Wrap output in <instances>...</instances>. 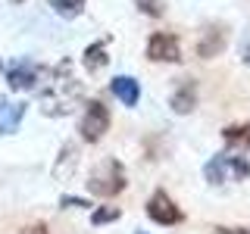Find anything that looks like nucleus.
<instances>
[{"label":"nucleus","instance_id":"1","mask_svg":"<svg viewBox=\"0 0 250 234\" xmlns=\"http://www.w3.org/2000/svg\"><path fill=\"white\" fill-rule=\"evenodd\" d=\"M78 97H82V81L72 75V59H60V66L53 69L50 88L41 94V113L69 116L78 106Z\"/></svg>","mask_w":250,"mask_h":234},{"label":"nucleus","instance_id":"2","mask_svg":"<svg viewBox=\"0 0 250 234\" xmlns=\"http://www.w3.org/2000/svg\"><path fill=\"white\" fill-rule=\"evenodd\" d=\"M125 169H122V162L119 159H104L97 169L91 172V178H88V191L94 194V197H116V194H122L125 191Z\"/></svg>","mask_w":250,"mask_h":234},{"label":"nucleus","instance_id":"3","mask_svg":"<svg viewBox=\"0 0 250 234\" xmlns=\"http://www.w3.org/2000/svg\"><path fill=\"white\" fill-rule=\"evenodd\" d=\"M106 128H109V109L100 103V100H91V103L84 106V116H82V137L88 140V144H97V140L106 135Z\"/></svg>","mask_w":250,"mask_h":234},{"label":"nucleus","instance_id":"4","mask_svg":"<svg viewBox=\"0 0 250 234\" xmlns=\"http://www.w3.org/2000/svg\"><path fill=\"white\" fill-rule=\"evenodd\" d=\"M147 59L153 62H178L182 59V44L172 31H156L147 41Z\"/></svg>","mask_w":250,"mask_h":234},{"label":"nucleus","instance_id":"5","mask_svg":"<svg viewBox=\"0 0 250 234\" xmlns=\"http://www.w3.org/2000/svg\"><path fill=\"white\" fill-rule=\"evenodd\" d=\"M147 215H150L156 225H178L182 222V209L169 200L166 191L150 194V200H147Z\"/></svg>","mask_w":250,"mask_h":234},{"label":"nucleus","instance_id":"6","mask_svg":"<svg viewBox=\"0 0 250 234\" xmlns=\"http://www.w3.org/2000/svg\"><path fill=\"white\" fill-rule=\"evenodd\" d=\"M225 44H229V31H225L222 22H213V25L203 28L200 41H197V57L200 59H213L219 53L225 50Z\"/></svg>","mask_w":250,"mask_h":234},{"label":"nucleus","instance_id":"7","mask_svg":"<svg viewBox=\"0 0 250 234\" xmlns=\"http://www.w3.org/2000/svg\"><path fill=\"white\" fill-rule=\"evenodd\" d=\"M38 75H41V69H38L35 62L16 59L13 66L6 69V84H10L13 91H31L38 84Z\"/></svg>","mask_w":250,"mask_h":234},{"label":"nucleus","instance_id":"8","mask_svg":"<svg viewBox=\"0 0 250 234\" xmlns=\"http://www.w3.org/2000/svg\"><path fill=\"white\" fill-rule=\"evenodd\" d=\"M169 106L175 109V113H182L188 116L194 106H197V81H182L175 91H172V100H169Z\"/></svg>","mask_w":250,"mask_h":234},{"label":"nucleus","instance_id":"9","mask_svg":"<svg viewBox=\"0 0 250 234\" xmlns=\"http://www.w3.org/2000/svg\"><path fill=\"white\" fill-rule=\"evenodd\" d=\"M109 91H113L125 106H138V100H141V84L128 75H116L113 81H109Z\"/></svg>","mask_w":250,"mask_h":234},{"label":"nucleus","instance_id":"10","mask_svg":"<svg viewBox=\"0 0 250 234\" xmlns=\"http://www.w3.org/2000/svg\"><path fill=\"white\" fill-rule=\"evenodd\" d=\"M22 116H25V103L16 100V103H0V135H13L19 128Z\"/></svg>","mask_w":250,"mask_h":234},{"label":"nucleus","instance_id":"11","mask_svg":"<svg viewBox=\"0 0 250 234\" xmlns=\"http://www.w3.org/2000/svg\"><path fill=\"white\" fill-rule=\"evenodd\" d=\"M106 44H109V41H94L88 50L82 53V66H84V72H91V75H94V72H100V69H104L106 62H109V57H106Z\"/></svg>","mask_w":250,"mask_h":234},{"label":"nucleus","instance_id":"12","mask_svg":"<svg viewBox=\"0 0 250 234\" xmlns=\"http://www.w3.org/2000/svg\"><path fill=\"white\" fill-rule=\"evenodd\" d=\"M229 175H231V169H229V156L225 153H216L213 159L203 166V178H207L209 184H225Z\"/></svg>","mask_w":250,"mask_h":234},{"label":"nucleus","instance_id":"13","mask_svg":"<svg viewBox=\"0 0 250 234\" xmlns=\"http://www.w3.org/2000/svg\"><path fill=\"white\" fill-rule=\"evenodd\" d=\"M222 140L231 147V150H250V119L241 122V125L222 128Z\"/></svg>","mask_w":250,"mask_h":234},{"label":"nucleus","instance_id":"14","mask_svg":"<svg viewBox=\"0 0 250 234\" xmlns=\"http://www.w3.org/2000/svg\"><path fill=\"white\" fill-rule=\"evenodd\" d=\"M50 6L62 19H75V16L84 10V0H50Z\"/></svg>","mask_w":250,"mask_h":234},{"label":"nucleus","instance_id":"15","mask_svg":"<svg viewBox=\"0 0 250 234\" xmlns=\"http://www.w3.org/2000/svg\"><path fill=\"white\" fill-rule=\"evenodd\" d=\"M72 166H75V144H66V147H62V162L53 166V175H57V178H69Z\"/></svg>","mask_w":250,"mask_h":234},{"label":"nucleus","instance_id":"16","mask_svg":"<svg viewBox=\"0 0 250 234\" xmlns=\"http://www.w3.org/2000/svg\"><path fill=\"white\" fill-rule=\"evenodd\" d=\"M229 169H231V181H244L250 175V162L244 156H229Z\"/></svg>","mask_w":250,"mask_h":234},{"label":"nucleus","instance_id":"17","mask_svg":"<svg viewBox=\"0 0 250 234\" xmlns=\"http://www.w3.org/2000/svg\"><path fill=\"white\" fill-rule=\"evenodd\" d=\"M116 218H119V209L116 206H100V209H94L91 225H106V222H116Z\"/></svg>","mask_w":250,"mask_h":234},{"label":"nucleus","instance_id":"18","mask_svg":"<svg viewBox=\"0 0 250 234\" xmlns=\"http://www.w3.org/2000/svg\"><path fill=\"white\" fill-rule=\"evenodd\" d=\"M135 3L141 6V13H147V16H163V0H135Z\"/></svg>","mask_w":250,"mask_h":234},{"label":"nucleus","instance_id":"19","mask_svg":"<svg viewBox=\"0 0 250 234\" xmlns=\"http://www.w3.org/2000/svg\"><path fill=\"white\" fill-rule=\"evenodd\" d=\"M62 206L66 209H75V206H91L88 200H78V197H62Z\"/></svg>","mask_w":250,"mask_h":234},{"label":"nucleus","instance_id":"20","mask_svg":"<svg viewBox=\"0 0 250 234\" xmlns=\"http://www.w3.org/2000/svg\"><path fill=\"white\" fill-rule=\"evenodd\" d=\"M22 234H47V225H41V222L25 225V228H22Z\"/></svg>","mask_w":250,"mask_h":234},{"label":"nucleus","instance_id":"21","mask_svg":"<svg viewBox=\"0 0 250 234\" xmlns=\"http://www.w3.org/2000/svg\"><path fill=\"white\" fill-rule=\"evenodd\" d=\"M213 234H250L247 228H216Z\"/></svg>","mask_w":250,"mask_h":234},{"label":"nucleus","instance_id":"22","mask_svg":"<svg viewBox=\"0 0 250 234\" xmlns=\"http://www.w3.org/2000/svg\"><path fill=\"white\" fill-rule=\"evenodd\" d=\"M247 62H250V47H247Z\"/></svg>","mask_w":250,"mask_h":234},{"label":"nucleus","instance_id":"23","mask_svg":"<svg viewBox=\"0 0 250 234\" xmlns=\"http://www.w3.org/2000/svg\"><path fill=\"white\" fill-rule=\"evenodd\" d=\"M0 72H3V62H0Z\"/></svg>","mask_w":250,"mask_h":234},{"label":"nucleus","instance_id":"24","mask_svg":"<svg viewBox=\"0 0 250 234\" xmlns=\"http://www.w3.org/2000/svg\"><path fill=\"white\" fill-rule=\"evenodd\" d=\"M138 234H144V231H138Z\"/></svg>","mask_w":250,"mask_h":234},{"label":"nucleus","instance_id":"25","mask_svg":"<svg viewBox=\"0 0 250 234\" xmlns=\"http://www.w3.org/2000/svg\"><path fill=\"white\" fill-rule=\"evenodd\" d=\"M16 3H19V0H16Z\"/></svg>","mask_w":250,"mask_h":234}]
</instances>
